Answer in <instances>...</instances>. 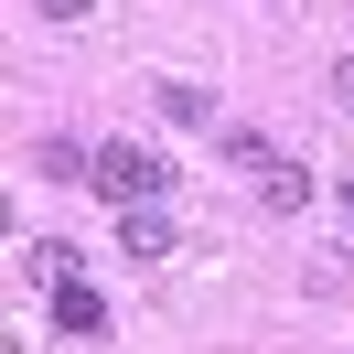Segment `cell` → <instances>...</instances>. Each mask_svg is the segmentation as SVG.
I'll use <instances>...</instances> for the list:
<instances>
[{"mask_svg":"<svg viewBox=\"0 0 354 354\" xmlns=\"http://www.w3.org/2000/svg\"><path fill=\"white\" fill-rule=\"evenodd\" d=\"M215 151L236 161V172H258V183L279 172V140H258V129H215Z\"/></svg>","mask_w":354,"mask_h":354,"instance_id":"obj_5","label":"cell"},{"mask_svg":"<svg viewBox=\"0 0 354 354\" xmlns=\"http://www.w3.org/2000/svg\"><path fill=\"white\" fill-rule=\"evenodd\" d=\"M258 194H268V215H301V204H311V172H301V161H279Z\"/></svg>","mask_w":354,"mask_h":354,"instance_id":"obj_7","label":"cell"},{"mask_svg":"<svg viewBox=\"0 0 354 354\" xmlns=\"http://www.w3.org/2000/svg\"><path fill=\"white\" fill-rule=\"evenodd\" d=\"M44 311H54V333H108V301H97L86 279H54V301H44Z\"/></svg>","mask_w":354,"mask_h":354,"instance_id":"obj_3","label":"cell"},{"mask_svg":"<svg viewBox=\"0 0 354 354\" xmlns=\"http://www.w3.org/2000/svg\"><path fill=\"white\" fill-rule=\"evenodd\" d=\"M86 161H97V151H75V140H44V151H32V172H44V183H86Z\"/></svg>","mask_w":354,"mask_h":354,"instance_id":"obj_8","label":"cell"},{"mask_svg":"<svg viewBox=\"0 0 354 354\" xmlns=\"http://www.w3.org/2000/svg\"><path fill=\"white\" fill-rule=\"evenodd\" d=\"M161 118H172V129H215V97H204V86H183V75H161Z\"/></svg>","mask_w":354,"mask_h":354,"instance_id":"obj_4","label":"cell"},{"mask_svg":"<svg viewBox=\"0 0 354 354\" xmlns=\"http://www.w3.org/2000/svg\"><path fill=\"white\" fill-rule=\"evenodd\" d=\"M333 108L354 118V54H344V65H333Z\"/></svg>","mask_w":354,"mask_h":354,"instance_id":"obj_9","label":"cell"},{"mask_svg":"<svg viewBox=\"0 0 354 354\" xmlns=\"http://www.w3.org/2000/svg\"><path fill=\"white\" fill-rule=\"evenodd\" d=\"M22 279H32V290L75 279V247H65V236H32V247H22Z\"/></svg>","mask_w":354,"mask_h":354,"instance_id":"obj_6","label":"cell"},{"mask_svg":"<svg viewBox=\"0 0 354 354\" xmlns=\"http://www.w3.org/2000/svg\"><path fill=\"white\" fill-rule=\"evenodd\" d=\"M86 11H97V0H44V22H86Z\"/></svg>","mask_w":354,"mask_h":354,"instance_id":"obj_10","label":"cell"},{"mask_svg":"<svg viewBox=\"0 0 354 354\" xmlns=\"http://www.w3.org/2000/svg\"><path fill=\"white\" fill-rule=\"evenodd\" d=\"M344 204H354V194H344Z\"/></svg>","mask_w":354,"mask_h":354,"instance_id":"obj_11","label":"cell"},{"mask_svg":"<svg viewBox=\"0 0 354 354\" xmlns=\"http://www.w3.org/2000/svg\"><path fill=\"white\" fill-rule=\"evenodd\" d=\"M86 194H108V204H161V194H172V161H161L151 140H97Z\"/></svg>","mask_w":354,"mask_h":354,"instance_id":"obj_1","label":"cell"},{"mask_svg":"<svg viewBox=\"0 0 354 354\" xmlns=\"http://www.w3.org/2000/svg\"><path fill=\"white\" fill-rule=\"evenodd\" d=\"M118 247L129 258H172V215L161 204H118Z\"/></svg>","mask_w":354,"mask_h":354,"instance_id":"obj_2","label":"cell"}]
</instances>
